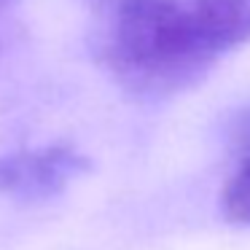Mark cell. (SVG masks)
Returning a JSON list of instances; mask_svg holds the SVG:
<instances>
[{
    "label": "cell",
    "mask_w": 250,
    "mask_h": 250,
    "mask_svg": "<svg viewBox=\"0 0 250 250\" xmlns=\"http://www.w3.org/2000/svg\"><path fill=\"white\" fill-rule=\"evenodd\" d=\"M11 3H14V0H0V14L6 11V8H8V6H11Z\"/></svg>",
    "instance_id": "cell-4"
},
{
    "label": "cell",
    "mask_w": 250,
    "mask_h": 250,
    "mask_svg": "<svg viewBox=\"0 0 250 250\" xmlns=\"http://www.w3.org/2000/svg\"><path fill=\"white\" fill-rule=\"evenodd\" d=\"M221 207L229 221L250 226V132H248V140L242 143L237 164H234V169L229 172L226 183H223Z\"/></svg>",
    "instance_id": "cell-3"
},
{
    "label": "cell",
    "mask_w": 250,
    "mask_h": 250,
    "mask_svg": "<svg viewBox=\"0 0 250 250\" xmlns=\"http://www.w3.org/2000/svg\"><path fill=\"white\" fill-rule=\"evenodd\" d=\"M89 169V159L70 146H46L0 156V194L24 202L51 199Z\"/></svg>",
    "instance_id": "cell-2"
},
{
    "label": "cell",
    "mask_w": 250,
    "mask_h": 250,
    "mask_svg": "<svg viewBox=\"0 0 250 250\" xmlns=\"http://www.w3.org/2000/svg\"><path fill=\"white\" fill-rule=\"evenodd\" d=\"M94 57L121 89L146 100L191 89L250 43V0H89Z\"/></svg>",
    "instance_id": "cell-1"
}]
</instances>
